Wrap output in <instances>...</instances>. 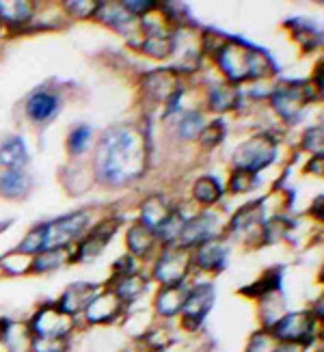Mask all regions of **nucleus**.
Returning a JSON list of instances; mask_svg holds the SVG:
<instances>
[{
	"label": "nucleus",
	"instance_id": "16",
	"mask_svg": "<svg viewBox=\"0 0 324 352\" xmlns=\"http://www.w3.org/2000/svg\"><path fill=\"white\" fill-rule=\"evenodd\" d=\"M227 244L221 238L208 240L204 244H199L193 251V268L206 270V272H219L227 264Z\"/></svg>",
	"mask_w": 324,
	"mask_h": 352
},
{
	"label": "nucleus",
	"instance_id": "33",
	"mask_svg": "<svg viewBox=\"0 0 324 352\" xmlns=\"http://www.w3.org/2000/svg\"><path fill=\"white\" fill-rule=\"evenodd\" d=\"M45 249H48V223H41V225L33 227L18 244V253L26 255V257H35L37 253H41Z\"/></svg>",
	"mask_w": 324,
	"mask_h": 352
},
{
	"label": "nucleus",
	"instance_id": "38",
	"mask_svg": "<svg viewBox=\"0 0 324 352\" xmlns=\"http://www.w3.org/2000/svg\"><path fill=\"white\" fill-rule=\"evenodd\" d=\"M257 175L249 173V171H231L229 175V192L234 195H242V192H249L257 186Z\"/></svg>",
	"mask_w": 324,
	"mask_h": 352
},
{
	"label": "nucleus",
	"instance_id": "32",
	"mask_svg": "<svg viewBox=\"0 0 324 352\" xmlns=\"http://www.w3.org/2000/svg\"><path fill=\"white\" fill-rule=\"evenodd\" d=\"M223 197L221 182L212 175H202L193 184V199L199 206H214Z\"/></svg>",
	"mask_w": 324,
	"mask_h": 352
},
{
	"label": "nucleus",
	"instance_id": "28",
	"mask_svg": "<svg viewBox=\"0 0 324 352\" xmlns=\"http://www.w3.org/2000/svg\"><path fill=\"white\" fill-rule=\"evenodd\" d=\"M28 164V149L22 136H9L0 143V166H5V171L11 169H24Z\"/></svg>",
	"mask_w": 324,
	"mask_h": 352
},
{
	"label": "nucleus",
	"instance_id": "21",
	"mask_svg": "<svg viewBox=\"0 0 324 352\" xmlns=\"http://www.w3.org/2000/svg\"><path fill=\"white\" fill-rule=\"evenodd\" d=\"M33 333L28 329V322H15V320H5L3 324V346L5 352H30L33 346Z\"/></svg>",
	"mask_w": 324,
	"mask_h": 352
},
{
	"label": "nucleus",
	"instance_id": "15",
	"mask_svg": "<svg viewBox=\"0 0 324 352\" xmlns=\"http://www.w3.org/2000/svg\"><path fill=\"white\" fill-rule=\"evenodd\" d=\"M143 24V30H145V37L143 41L138 43V50H141L143 54L151 56V58H169L173 54L175 50V37L171 30L166 28H158V26H149L145 22Z\"/></svg>",
	"mask_w": 324,
	"mask_h": 352
},
{
	"label": "nucleus",
	"instance_id": "8",
	"mask_svg": "<svg viewBox=\"0 0 324 352\" xmlns=\"http://www.w3.org/2000/svg\"><path fill=\"white\" fill-rule=\"evenodd\" d=\"M214 305V287L210 283H199L188 289V298L184 302L180 314V324L184 331H199L206 322L208 314L212 311Z\"/></svg>",
	"mask_w": 324,
	"mask_h": 352
},
{
	"label": "nucleus",
	"instance_id": "37",
	"mask_svg": "<svg viewBox=\"0 0 324 352\" xmlns=\"http://www.w3.org/2000/svg\"><path fill=\"white\" fill-rule=\"evenodd\" d=\"M277 348H279V342L274 340V335L268 329H259L249 338L244 352H277Z\"/></svg>",
	"mask_w": 324,
	"mask_h": 352
},
{
	"label": "nucleus",
	"instance_id": "48",
	"mask_svg": "<svg viewBox=\"0 0 324 352\" xmlns=\"http://www.w3.org/2000/svg\"><path fill=\"white\" fill-rule=\"evenodd\" d=\"M145 352H162V350H145Z\"/></svg>",
	"mask_w": 324,
	"mask_h": 352
},
{
	"label": "nucleus",
	"instance_id": "24",
	"mask_svg": "<svg viewBox=\"0 0 324 352\" xmlns=\"http://www.w3.org/2000/svg\"><path fill=\"white\" fill-rule=\"evenodd\" d=\"M264 201H251L242 206L234 217H231L227 232L231 234H242V232H251L253 227L264 225Z\"/></svg>",
	"mask_w": 324,
	"mask_h": 352
},
{
	"label": "nucleus",
	"instance_id": "4",
	"mask_svg": "<svg viewBox=\"0 0 324 352\" xmlns=\"http://www.w3.org/2000/svg\"><path fill=\"white\" fill-rule=\"evenodd\" d=\"M316 98H322L318 91L314 89L312 82H294V80H285L272 91L270 104L274 113L279 115L288 124H294L301 119L303 109L310 102H316Z\"/></svg>",
	"mask_w": 324,
	"mask_h": 352
},
{
	"label": "nucleus",
	"instance_id": "26",
	"mask_svg": "<svg viewBox=\"0 0 324 352\" xmlns=\"http://www.w3.org/2000/svg\"><path fill=\"white\" fill-rule=\"evenodd\" d=\"M33 188V177L26 169H11L0 173V197L5 199H24Z\"/></svg>",
	"mask_w": 324,
	"mask_h": 352
},
{
	"label": "nucleus",
	"instance_id": "10",
	"mask_svg": "<svg viewBox=\"0 0 324 352\" xmlns=\"http://www.w3.org/2000/svg\"><path fill=\"white\" fill-rule=\"evenodd\" d=\"M119 225H121L119 219H104V221H100L89 232V236L78 242L76 251L72 249V259H69V262L83 264V262H91V259L100 257L102 251L108 247V242H111L113 236L117 234Z\"/></svg>",
	"mask_w": 324,
	"mask_h": 352
},
{
	"label": "nucleus",
	"instance_id": "42",
	"mask_svg": "<svg viewBox=\"0 0 324 352\" xmlns=\"http://www.w3.org/2000/svg\"><path fill=\"white\" fill-rule=\"evenodd\" d=\"M322 147H324V136H322V126L318 128H310L303 134V141H301V149L310 151L314 156L322 154Z\"/></svg>",
	"mask_w": 324,
	"mask_h": 352
},
{
	"label": "nucleus",
	"instance_id": "11",
	"mask_svg": "<svg viewBox=\"0 0 324 352\" xmlns=\"http://www.w3.org/2000/svg\"><path fill=\"white\" fill-rule=\"evenodd\" d=\"M123 311H126V305H123L111 289H100L85 307L83 318H85V324L89 327H108V324H115L123 316Z\"/></svg>",
	"mask_w": 324,
	"mask_h": 352
},
{
	"label": "nucleus",
	"instance_id": "35",
	"mask_svg": "<svg viewBox=\"0 0 324 352\" xmlns=\"http://www.w3.org/2000/svg\"><path fill=\"white\" fill-rule=\"evenodd\" d=\"M288 232H290V221L283 217H274V219H270L261 225L259 238L264 244H272V242H279L281 238H285Z\"/></svg>",
	"mask_w": 324,
	"mask_h": 352
},
{
	"label": "nucleus",
	"instance_id": "23",
	"mask_svg": "<svg viewBox=\"0 0 324 352\" xmlns=\"http://www.w3.org/2000/svg\"><path fill=\"white\" fill-rule=\"evenodd\" d=\"M175 208L169 206L160 195H153V197H147L143 206H141V221L145 227H149L151 232H158V229L171 219Z\"/></svg>",
	"mask_w": 324,
	"mask_h": 352
},
{
	"label": "nucleus",
	"instance_id": "14",
	"mask_svg": "<svg viewBox=\"0 0 324 352\" xmlns=\"http://www.w3.org/2000/svg\"><path fill=\"white\" fill-rule=\"evenodd\" d=\"M100 292V285L98 283H89V281H78V283H72L61 298L56 300V307L67 314L69 318L78 320L85 311V307L91 302L96 294Z\"/></svg>",
	"mask_w": 324,
	"mask_h": 352
},
{
	"label": "nucleus",
	"instance_id": "6",
	"mask_svg": "<svg viewBox=\"0 0 324 352\" xmlns=\"http://www.w3.org/2000/svg\"><path fill=\"white\" fill-rule=\"evenodd\" d=\"M28 329L33 338H56V340H72L76 331V318L63 314L56 302L41 305V307L28 320Z\"/></svg>",
	"mask_w": 324,
	"mask_h": 352
},
{
	"label": "nucleus",
	"instance_id": "25",
	"mask_svg": "<svg viewBox=\"0 0 324 352\" xmlns=\"http://www.w3.org/2000/svg\"><path fill=\"white\" fill-rule=\"evenodd\" d=\"M240 104V91L236 85H231L227 80L216 82L208 91V106L214 113H229L234 111Z\"/></svg>",
	"mask_w": 324,
	"mask_h": 352
},
{
	"label": "nucleus",
	"instance_id": "31",
	"mask_svg": "<svg viewBox=\"0 0 324 352\" xmlns=\"http://www.w3.org/2000/svg\"><path fill=\"white\" fill-rule=\"evenodd\" d=\"M35 3H0V22L9 28H22L35 18Z\"/></svg>",
	"mask_w": 324,
	"mask_h": 352
},
{
	"label": "nucleus",
	"instance_id": "5",
	"mask_svg": "<svg viewBox=\"0 0 324 352\" xmlns=\"http://www.w3.org/2000/svg\"><path fill=\"white\" fill-rule=\"evenodd\" d=\"M274 158L277 139L268 132H259L236 149V154L231 156V164H234V171H249L257 175V171L266 169Z\"/></svg>",
	"mask_w": 324,
	"mask_h": 352
},
{
	"label": "nucleus",
	"instance_id": "40",
	"mask_svg": "<svg viewBox=\"0 0 324 352\" xmlns=\"http://www.w3.org/2000/svg\"><path fill=\"white\" fill-rule=\"evenodd\" d=\"M223 139H225V124H223L221 119L212 121V124L206 126V128L202 130V134H199V141H202V145H204L206 149H214Z\"/></svg>",
	"mask_w": 324,
	"mask_h": 352
},
{
	"label": "nucleus",
	"instance_id": "18",
	"mask_svg": "<svg viewBox=\"0 0 324 352\" xmlns=\"http://www.w3.org/2000/svg\"><path fill=\"white\" fill-rule=\"evenodd\" d=\"M188 289L184 283L180 285H166L156 294V300H153V309L162 320H173L180 318L184 302L188 298Z\"/></svg>",
	"mask_w": 324,
	"mask_h": 352
},
{
	"label": "nucleus",
	"instance_id": "47",
	"mask_svg": "<svg viewBox=\"0 0 324 352\" xmlns=\"http://www.w3.org/2000/svg\"><path fill=\"white\" fill-rule=\"evenodd\" d=\"M324 199H322V195L316 199V201H314V208H312V214H314V217L318 219V221H324V212H322V208H324Z\"/></svg>",
	"mask_w": 324,
	"mask_h": 352
},
{
	"label": "nucleus",
	"instance_id": "36",
	"mask_svg": "<svg viewBox=\"0 0 324 352\" xmlns=\"http://www.w3.org/2000/svg\"><path fill=\"white\" fill-rule=\"evenodd\" d=\"M204 128H206V124H204L202 113H186L180 119V124H177L180 136H182V139H186V141L199 139V134H202Z\"/></svg>",
	"mask_w": 324,
	"mask_h": 352
},
{
	"label": "nucleus",
	"instance_id": "45",
	"mask_svg": "<svg viewBox=\"0 0 324 352\" xmlns=\"http://www.w3.org/2000/svg\"><path fill=\"white\" fill-rule=\"evenodd\" d=\"M136 272V259L132 255H121L113 264V277H128Z\"/></svg>",
	"mask_w": 324,
	"mask_h": 352
},
{
	"label": "nucleus",
	"instance_id": "7",
	"mask_svg": "<svg viewBox=\"0 0 324 352\" xmlns=\"http://www.w3.org/2000/svg\"><path fill=\"white\" fill-rule=\"evenodd\" d=\"M191 268H193V249L164 247L162 255L153 264V279L162 287L180 285L186 281Z\"/></svg>",
	"mask_w": 324,
	"mask_h": 352
},
{
	"label": "nucleus",
	"instance_id": "22",
	"mask_svg": "<svg viewBox=\"0 0 324 352\" xmlns=\"http://www.w3.org/2000/svg\"><path fill=\"white\" fill-rule=\"evenodd\" d=\"M126 242H128V249H130V255L132 257H151V253L156 251L158 247V236L156 232H151L149 227H145L143 223H134L130 229H128V236H126Z\"/></svg>",
	"mask_w": 324,
	"mask_h": 352
},
{
	"label": "nucleus",
	"instance_id": "13",
	"mask_svg": "<svg viewBox=\"0 0 324 352\" xmlns=\"http://www.w3.org/2000/svg\"><path fill=\"white\" fill-rule=\"evenodd\" d=\"M221 234V221L216 214H199L195 219H188L184 223V229L180 234V240L175 247H184V249H193V247H199V244H204L208 240H214L219 238Z\"/></svg>",
	"mask_w": 324,
	"mask_h": 352
},
{
	"label": "nucleus",
	"instance_id": "46",
	"mask_svg": "<svg viewBox=\"0 0 324 352\" xmlns=\"http://www.w3.org/2000/svg\"><path fill=\"white\" fill-rule=\"evenodd\" d=\"M322 162H324V156H316L310 164H307V173H316V175H322Z\"/></svg>",
	"mask_w": 324,
	"mask_h": 352
},
{
	"label": "nucleus",
	"instance_id": "44",
	"mask_svg": "<svg viewBox=\"0 0 324 352\" xmlns=\"http://www.w3.org/2000/svg\"><path fill=\"white\" fill-rule=\"evenodd\" d=\"M123 9H126L128 13H132L136 20L141 18H147L149 13H153L158 9V3L156 0H126V3H121Z\"/></svg>",
	"mask_w": 324,
	"mask_h": 352
},
{
	"label": "nucleus",
	"instance_id": "41",
	"mask_svg": "<svg viewBox=\"0 0 324 352\" xmlns=\"http://www.w3.org/2000/svg\"><path fill=\"white\" fill-rule=\"evenodd\" d=\"M72 340H56V338H35L30 352H69Z\"/></svg>",
	"mask_w": 324,
	"mask_h": 352
},
{
	"label": "nucleus",
	"instance_id": "34",
	"mask_svg": "<svg viewBox=\"0 0 324 352\" xmlns=\"http://www.w3.org/2000/svg\"><path fill=\"white\" fill-rule=\"evenodd\" d=\"M261 309H259V318H261V329H272L279 320L288 314L285 307H283V298L281 294H270V296H264L259 300Z\"/></svg>",
	"mask_w": 324,
	"mask_h": 352
},
{
	"label": "nucleus",
	"instance_id": "9",
	"mask_svg": "<svg viewBox=\"0 0 324 352\" xmlns=\"http://www.w3.org/2000/svg\"><path fill=\"white\" fill-rule=\"evenodd\" d=\"M143 91L156 102L169 104V111L173 109L175 102L182 96V80H180V72L164 67L156 69L143 76Z\"/></svg>",
	"mask_w": 324,
	"mask_h": 352
},
{
	"label": "nucleus",
	"instance_id": "43",
	"mask_svg": "<svg viewBox=\"0 0 324 352\" xmlns=\"http://www.w3.org/2000/svg\"><path fill=\"white\" fill-rule=\"evenodd\" d=\"M100 3H91V0H69V3H65V9L69 15H74V18H96V11H98Z\"/></svg>",
	"mask_w": 324,
	"mask_h": 352
},
{
	"label": "nucleus",
	"instance_id": "30",
	"mask_svg": "<svg viewBox=\"0 0 324 352\" xmlns=\"http://www.w3.org/2000/svg\"><path fill=\"white\" fill-rule=\"evenodd\" d=\"M281 277H283L281 268H270L261 274V277H257L251 285L242 287V294L249 298H255V300H261L264 296L281 292Z\"/></svg>",
	"mask_w": 324,
	"mask_h": 352
},
{
	"label": "nucleus",
	"instance_id": "27",
	"mask_svg": "<svg viewBox=\"0 0 324 352\" xmlns=\"http://www.w3.org/2000/svg\"><path fill=\"white\" fill-rule=\"evenodd\" d=\"M285 28L290 30L292 35H294V39L299 41V45H303L305 52L318 50L320 45H322V30L312 20H305V18L288 20Z\"/></svg>",
	"mask_w": 324,
	"mask_h": 352
},
{
	"label": "nucleus",
	"instance_id": "17",
	"mask_svg": "<svg viewBox=\"0 0 324 352\" xmlns=\"http://www.w3.org/2000/svg\"><path fill=\"white\" fill-rule=\"evenodd\" d=\"M96 20H100L102 24L111 26L119 33H134V30H143L141 20H136L132 13H128L123 9L121 3H100L98 11H96Z\"/></svg>",
	"mask_w": 324,
	"mask_h": 352
},
{
	"label": "nucleus",
	"instance_id": "3",
	"mask_svg": "<svg viewBox=\"0 0 324 352\" xmlns=\"http://www.w3.org/2000/svg\"><path fill=\"white\" fill-rule=\"evenodd\" d=\"M320 327L322 322L310 311H288L279 322H277L270 333L279 344H299L312 348L316 340H320Z\"/></svg>",
	"mask_w": 324,
	"mask_h": 352
},
{
	"label": "nucleus",
	"instance_id": "29",
	"mask_svg": "<svg viewBox=\"0 0 324 352\" xmlns=\"http://www.w3.org/2000/svg\"><path fill=\"white\" fill-rule=\"evenodd\" d=\"M69 259H72L69 247H50L30 259V272H37V274L52 272L61 266H65Z\"/></svg>",
	"mask_w": 324,
	"mask_h": 352
},
{
	"label": "nucleus",
	"instance_id": "39",
	"mask_svg": "<svg viewBox=\"0 0 324 352\" xmlns=\"http://www.w3.org/2000/svg\"><path fill=\"white\" fill-rule=\"evenodd\" d=\"M91 141V128L89 126H78V128H74L67 136V151L72 156H80L83 151L87 149Z\"/></svg>",
	"mask_w": 324,
	"mask_h": 352
},
{
	"label": "nucleus",
	"instance_id": "2",
	"mask_svg": "<svg viewBox=\"0 0 324 352\" xmlns=\"http://www.w3.org/2000/svg\"><path fill=\"white\" fill-rule=\"evenodd\" d=\"M216 65L225 74L227 82L240 85L244 80H261L277 74V65L266 50L246 43L238 37H225L223 45L214 54Z\"/></svg>",
	"mask_w": 324,
	"mask_h": 352
},
{
	"label": "nucleus",
	"instance_id": "19",
	"mask_svg": "<svg viewBox=\"0 0 324 352\" xmlns=\"http://www.w3.org/2000/svg\"><path fill=\"white\" fill-rule=\"evenodd\" d=\"M58 106H61L58 96H54L48 89H39L35 94L28 96L26 115L30 121H35V124H45V121H50L56 115Z\"/></svg>",
	"mask_w": 324,
	"mask_h": 352
},
{
	"label": "nucleus",
	"instance_id": "20",
	"mask_svg": "<svg viewBox=\"0 0 324 352\" xmlns=\"http://www.w3.org/2000/svg\"><path fill=\"white\" fill-rule=\"evenodd\" d=\"M106 289H111L123 305H132L145 294L147 279L141 272L128 274V277H111V281L106 283Z\"/></svg>",
	"mask_w": 324,
	"mask_h": 352
},
{
	"label": "nucleus",
	"instance_id": "12",
	"mask_svg": "<svg viewBox=\"0 0 324 352\" xmlns=\"http://www.w3.org/2000/svg\"><path fill=\"white\" fill-rule=\"evenodd\" d=\"M91 223V214L87 210L72 212L48 223V249L50 247H69V242L78 238Z\"/></svg>",
	"mask_w": 324,
	"mask_h": 352
},
{
	"label": "nucleus",
	"instance_id": "1",
	"mask_svg": "<svg viewBox=\"0 0 324 352\" xmlns=\"http://www.w3.org/2000/svg\"><path fill=\"white\" fill-rule=\"evenodd\" d=\"M96 169L102 182L123 184L145 171V136L132 126L113 128L104 134Z\"/></svg>",
	"mask_w": 324,
	"mask_h": 352
}]
</instances>
